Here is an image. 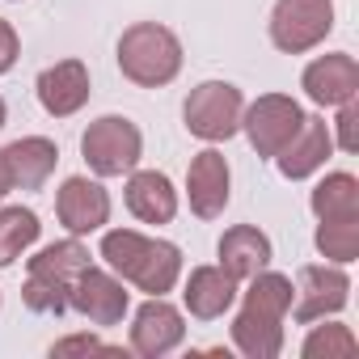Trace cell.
Segmentation results:
<instances>
[{"instance_id":"obj_17","label":"cell","mask_w":359,"mask_h":359,"mask_svg":"<svg viewBox=\"0 0 359 359\" xmlns=\"http://www.w3.org/2000/svg\"><path fill=\"white\" fill-rule=\"evenodd\" d=\"M127 208L144 224H169L177 216V191L156 169H131L127 173Z\"/></svg>"},{"instance_id":"obj_29","label":"cell","mask_w":359,"mask_h":359,"mask_svg":"<svg viewBox=\"0 0 359 359\" xmlns=\"http://www.w3.org/2000/svg\"><path fill=\"white\" fill-rule=\"evenodd\" d=\"M5 118H9V110H5V97H0V127H5Z\"/></svg>"},{"instance_id":"obj_15","label":"cell","mask_w":359,"mask_h":359,"mask_svg":"<svg viewBox=\"0 0 359 359\" xmlns=\"http://www.w3.org/2000/svg\"><path fill=\"white\" fill-rule=\"evenodd\" d=\"M330 152H334V131H330V123L317 118V114H304L300 131L287 140V148L275 156V165H279V173L287 177V182H300V177L317 173V169L330 161Z\"/></svg>"},{"instance_id":"obj_13","label":"cell","mask_w":359,"mask_h":359,"mask_svg":"<svg viewBox=\"0 0 359 359\" xmlns=\"http://www.w3.org/2000/svg\"><path fill=\"white\" fill-rule=\"evenodd\" d=\"M229 182H233V173H229L224 152L203 148L199 156H191V169H187L191 212H195L199 220H216V216H224V208H229Z\"/></svg>"},{"instance_id":"obj_12","label":"cell","mask_w":359,"mask_h":359,"mask_svg":"<svg viewBox=\"0 0 359 359\" xmlns=\"http://www.w3.org/2000/svg\"><path fill=\"white\" fill-rule=\"evenodd\" d=\"M55 216L72 237L97 233L110 220V195H106L102 182H93V177H81V173L64 177V187L55 195Z\"/></svg>"},{"instance_id":"obj_24","label":"cell","mask_w":359,"mask_h":359,"mask_svg":"<svg viewBox=\"0 0 359 359\" xmlns=\"http://www.w3.org/2000/svg\"><path fill=\"white\" fill-rule=\"evenodd\" d=\"M309 325H313V321H309ZM355 351H359V342H355L351 325H338V321L313 325L309 338H304V346H300L304 359H334V355H355Z\"/></svg>"},{"instance_id":"obj_16","label":"cell","mask_w":359,"mask_h":359,"mask_svg":"<svg viewBox=\"0 0 359 359\" xmlns=\"http://www.w3.org/2000/svg\"><path fill=\"white\" fill-rule=\"evenodd\" d=\"M39 102H43V110L51 114V118H68V114H76L85 102H89V68L81 64V60H60V64H51V68H43L39 72Z\"/></svg>"},{"instance_id":"obj_20","label":"cell","mask_w":359,"mask_h":359,"mask_svg":"<svg viewBox=\"0 0 359 359\" xmlns=\"http://www.w3.org/2000/svg\"><path fill=\"white\" fill-rule=\"evenodd\" d=\"M191 317L199 321H216L233 309L237 300V279L224 271V266H195L191 279H187V292H182Z\"/></svg>"},{"instance_id":"obj_21","label":"cell","mask_w":359,"mask_h":359,"mask_svg":"<svg viewBox=\"0 0 359 359\" xmlns=\"http://www.w3.org/2000/svg\"><path fill=\"white\" fill-rule=\"evenodd\" d=\"M317 220H351L359 216V177L355 173H325L309 195Z\"/></svg>"},{"instance_id":"obj_18","label":"cell","mask_w":359,"mask_h":359,"mask_svg":"<svg viewBox=\"0 0 359 359\" xmlns=\"http://www.w3.org/2000/svg\"><path fill=\"white\" fill-rule=\"evenodd\" d=\"M5 165H9V177H13V187L22 191H39L47 187V177L55 173L60 165V148L55 140L47 135H22L5 148Z\"/></svg>"},{"instance_id":"obj_6","label":"cell","mask_w":359,"mask_h":359,"mask_svg":"<svg viewBox=\"0 0 359 359\" xmlns=\"http://www.w3.org/2000/svg\"><path fill=\"white\" fill-rule=\"evenodd\" d=\"M241 110H245V97L237 85L229 81H203L191 89L187 106H182V118H187V131L199 135L203 144H220V140H233L241 131Z\"/></svg>"},{"instance_id":"obj_25","label":"cell","mask_w":359,"mask_h":359,"mask_svg":"<svg viewBox=\"0 0 359 359\" xmlns=\"http://www.w3.org/2000/svg\"><path fill=\"white\" fill-rule=\"evenodd\" d=\"M51 355H123V346H106L97 334H72V338H60L51 346Z\"/></svg>"},{"instance_id":"obj_27","label":"cell","mask_w":359,"mask_h":359,"mask_svg":"<svg viewBox=\"0 0 359 359\" xmlns=\"http://www.w3.org/2000/svg\"><path fill=\"white\" fill-rule=\"evenodd\" d=\"M18 51H22V43H18V30L0 18V76H5L13 64H18Z\"/></svg>"},{"instance_id":"obj_23","label":"cell","mask_w":359,"mask_h":359,"mask_svg":"<svg viewBox=\"0 0 359 359\" xmlns=\"http://www.w3.org/2000/svg\"><path fill=\"white\" fill-rule=\"evenodd\" d=\"M317 250H321V258H330L338 266L355 262V254H359V216H351V220H317Z\"/></svg>"},{"instance_id":"obj_10","label":"cell","mask_w":359,"mask_h":359,"mask_svg":"<svg viewBox=\"0 0 359 359\" xmlns=\"http://www.w3.org/2000/svg\"><path fill=\"white\" fill-rule=\"evenodd\" d=\"M68 309H76L81 317H89L93 325H118L131 309V292L123 287V279L114 271H102V266H85L68 292Z\"/></svg>"},{"instance_id":"obj_2","label":"cell","mask_w":359,"mask_h":359,"mask_svg":"<svg viewBox=\"0 0 359 359\" xmlns=\"http://www.w3.org/2000/svg\"><path fill=\"white\" fill-rule=\"evenodd\" d=\"M102 258L123 283L148 296H165L182 279V250L161 237H144L135 229H110L102 237Z\"/></svg>"},{"instance_id":"obj_1","label":"cell","mask_w":359,"mask_h":359,"mask_svg":"<svg viewBox=\"0 0 359 359\" xmlns=\"http://www.w3.org/2000/svg\"><path fill=\"white\" fill-rule=\"evenodd\" d=\"M245 304L233 321V346L245 359H275L283 351V317L292 313V279L279 271H258L245 279Z\"/></svg>"},{"instance_id":"obj_19","label":"cell","mask_w":359,"mask_h":359,"mask_svg":"<svg viewBox=\"0 0 359 359\" xmlns=\"http://www.w3.org/2000/svg\"><path fill=\"white\" fill-rule=\"evenodd\" d=\"M271 237L262 233V229H254V224H237V229H229L224 237H220V266L237 279V283H245V279H254L258 271H266L271 266Z\"/></svg>"},{"instance_id":"obj_3","label":"cell","mask_w":359,"mask_h":359,"mask_svg":"<svg viewBox=\"0 0 359 359\" xmlns=\"http://www.w3.org/2000/svg\"><path fill=\"white\" fill-rule=\"evenodd\" d=\"M89 266V250L68 237V241H55L47 250H39L30 262H26V287H22V300L30 313H51L60 317L68 309V292L76 283V275Z\"/></svg>"},{"instance_id":"obj_8","label":"cell","mask_w":359,"mask_h":359,"mask_svg":"<svg viewBox=\"0 0 359 359\" xmlns=\"http://www.w3.org/2000/svg\"><path fill=\"white\" fill-rule=\"evenodd\" d=\"M300 123H304V110L287 93H262L254 106L241 110V127L258 156H279L287 148V140L300 131Z\"/></svg>"},{"instance_id":"obj_28","label":"cell","mask_w":359,"mask_h":359,"mask_svg":"<svg viewBox=\"0 0 359 359\" xmlns=\"http://www.w3.org/2000/svg\"><path fill=\"white\" fill-rule=\"evenodd\" d=\"M13 191V177H9V165H5V148H0V199Z\"/></svg>"},{"instance_id":"obj_26","label":"cell","mask_w":359,"mask_h":359,"mask_svg":"<svg viewBox=\"0 0 359 359\" xmlns=\"http://www.w3.org/2000/svg\"><path fill=\"white\" fill-rule=\"evenodd\" d=\"M355 123H359V102L351 97V102H342L338 106V118H334V148H342V152H355L359 148V135H355Z\"/></svg>"},{"instance_id":"obj_7","label":"cell","mask_w":359,"mask_h":359,"mask_svg":"<svg viewBox=\"0 0 359 359\" xmlns=\"http://www.w3.org/2000/svg\"><path fill=\"white\" fill-rule=\"evenodd\" d=\"M334 30V0H275L271 43L283 55H304Z\"/></svg>"},{"instance_id":"obj_4","label":"cell","mask_w":359,"mask_h":359,"mask_svg":"<svg viewBox=\"0 0 359 359\" xmlns=\"http://www.w3.org/2000/svg\"><path fill=\"white\" fill-rule=\"evenodd\" d=\"M118 68L131 85L161 89L182 72V43L169 26L156 22H135L118 39Z\"/></svg>"},{"instance_id":"obj_5","label":"cell","mask_w":359,"mask_h":359,"mask_svg":"<svg viewBox=\"0 0 359 359\" xmlns=\"http://www.w3.org/2000/svg\"><path fill=\"white\" fill-rule=\"evenodd\" d=\"M81 156L97 177H123L140 165L144 156V135L131 118L123 114H102L85 127L81 135Z\"/></svg>"},{"instance_id":"obj_9","label":"cell","mask_w":359,"mask_h":359,"mask_svg":"<svg viewBox=\"0 0 359 359\" xmlns=\"http://www.w3.org/2000/svg\"><path fill=\"white\" fill-rule=\"evenodd\" d=\"M296 321L300 325H309V321H325V317H334V313H342L346 309V296H351V279H346V271L338 266V262H309V266H300V275H296Z\"/></svg>"},{"instance_id":"obj_14","label":"cell","mask_w":359,"mask_h":359,"mask_svg":"<svg viewBox=\"0 0 359 359\" xmlns=\"http://www.w3.org/2000/svg\"><path fill=\"white\" fill-rule=\"evenodd\" d=\"M300 85H304L309 102H317V106H342V102L359 97V64H355V55H346V51L317 55V60L304 68Z\"/></svg>"},{"instance_id":"obj_11","label":"cell","mask_w":359,"mask_h":359,"mask_svg":"<svg viewBox=\"0 0 359 359\" xmlns=\"http://www.w3.org/2000/svg\"><path fill=\"white\" fill-rule=\"evenodd\" d=\"M182 338H187V317L177 313L165 296H148L135 309V321H131V351L135 355L161 359L173 346H182Z\"/></svg>"},{"instance_id":"obj_22","label":"cell","mask_w":359,"mask_h":359,"mask_svg":"<svg viewBox=\"0 0 359 359\" xmlns=\"http://www.w3.org/2000/svg\"><path fill=\"white\" fill-rule=\"evenodd\" d=\"M43 224L30 208H0V266H13L34 241Z\"/></svg>"}]
</instances>
